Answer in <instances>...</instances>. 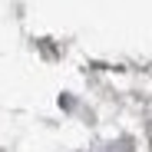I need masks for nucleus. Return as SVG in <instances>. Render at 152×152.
Listing matches in <instances>:
<instances>
[{
	"instance_id": "f257e3e1",
	"label": "nucleus",
	"mask_w": 152,
	"mask_h": 152,
	"mask_svg": "<svg viewBox=\"0 0 152 152\" xmlns=\"http://www.w3.org/2000/svg\"><path fill=\"white\" fill-rule=\"evenodd\" d=\"M109 152H132V139H119V142H113Z\"/></svg>"
}]
</instances>
